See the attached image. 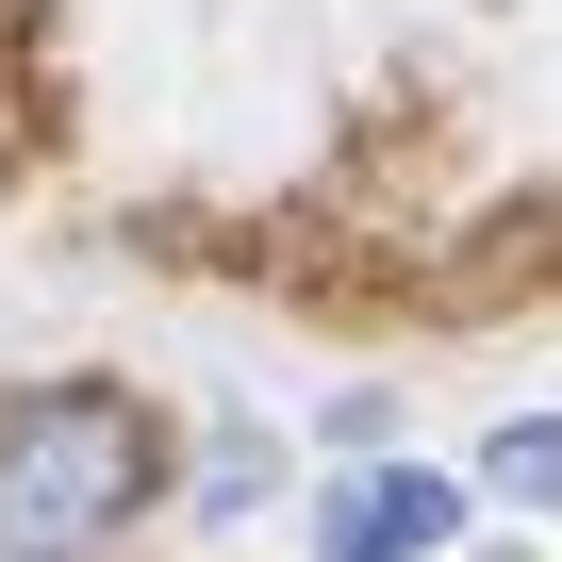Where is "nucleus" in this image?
I'll return each instance as SVG.
<instances>
[{
  "instance_id": "nucleus-1",
  "label": "nucleus",
  "mask_w": 562,
  "mask_h": 562,
  "mask_svg": "<svg viewBox=\"0 0 562 562\" xmlns=\"http://www.w3.org/2000/svg\"><path fill=\"white\" fill-rule=\"evenodd\" d=\"M166 480L149 414L116 381H34L18 414H0V562H83L133 529V496Z\"/></svg>"
},
{
  "instance_id": "nucleus-2",
  "label": "nucleus",
  "mask_w": 562,
  "mask_h": 562,
  "mask_svg": "<svg viewBox=\"0 0 562 562\" xmlns=\"http://www.w3.org/2000/svg\"><path fill=\"white\" fill-rule=\"evenodd\" d=\"M463 529V480H430V463H381V480H348V513L315 529V562H430Z\"/></svg>"
},
{
  "instance_id": "nucleus-3",
  "label": "nucleus",
  "mask_w": 562,
  "mask_h": 562,
  "mask_svg": "<svg viewBox=\"0 0 562 562\" xmlns=\"http://www.w3.org/2000/svg\"><path fill=\"white\" fill-rule=\"evenodd\" d=\"M480 480H496V496H562V414H513Z\"/></svg>"
},
{
  "instance_id": "nucleus-4",
  "label": "nucleus",
  "mask_w": 562,
  "mask_h": 562,
  "mask_svg": "<svg viewBox=\"0 0 562 562\" xmlns=\"http://www.w3.org/2000/svg\"><path fill=\"white\" fill-rule=\"evenodd\" d=\"M248 496H265V447H248V430H215V463H199V513H248Z\"/></svg>"
}]
</instances>
